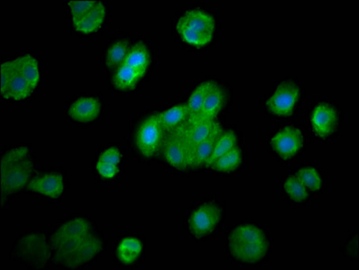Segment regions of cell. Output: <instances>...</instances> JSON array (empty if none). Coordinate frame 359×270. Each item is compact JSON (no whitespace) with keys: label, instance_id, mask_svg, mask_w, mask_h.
<instances>
[{"label":"cell","instance_id":"25","mask_svg":"<svg viewBox=\"0 0 359 270\" xmlns=\"http://www.w3.org/2000/svg\"><path fill=\"white\" fill-rule=\"evenodd\" d=\"M215 85L216 84L213 83H204L201 84L200 86L194 91L187 104L189 113H190L188 120L196 118L198 114H199L208 95H209V93L212 91L213 87H215Z\"/></svg>","mask_w":359,"mask_h":270},{"label":"cell","instance_id":"29","mask_svg":"<svg viewBox=\"0 0 359 270\" xmlns=\"http://www.w3.org/2000/svg\"><path fill=\"white\" fill-rule=\"evenodd\" d=\"M297 178L307 190L320 191L321 188V178L319 172L314 168H304L298 172Z\"/></svg>","mask_w":359,"mask_h":270},{"label":"cell","instance_id":"31","mask_svg":"<svg viewBox=\"0 0 359 270\" xmlns=\"http://www.w3.org/2000/svg\"><path fill=\"white\" fill-rule=\"evenodd\" d=\"M97 0H79V1H69L68 5L70 8L72 18L81 17L87 11H89L91 8L96 5Z\"/></svg>","mask_w":359,"mask_h":270},{"label":"cell","instance_id":"18","mask_svg":"<svg viewBox=\"0 0 359 270\" xmlns=\"http://www.w3.org/2000/svg\"><path fill=\"white\" fill-rule=\"evenodd\" d=\"M12 62L33 90H36L40 83V69L36 58L31 55H24L12 59Z\"/></svg>","mask_w":359,"mask_h":270},{"label":"cell","instance_id":"7","mask_svg":"<svg viewBox=\"0 0 359 270\" xmlns=\"http://www.w3.org/2000/svg\"><path fill=\"white\" fill-rule=\"evenodd\" d=\"M1 76V96L4 99L23 100L33 92L26 78L22 76L12 61L2 62L0 65Z\"/></svg>","mask_w":359,"mask_h":270},{"label":"cell","instance_id":"11","mask_svg":"<svg viewBox=\"0 0 359 270\" xmlns=\"http://www.w3.org/2000/svg\"><path fill=\"white\" fill-rule=\"evenodd\" d=\"M300 99V90L292 83H283L277 87L267 100V108L276 115H291Z\"/></svg>","mask_w":359,"mask_h":270},{"label":"cell","instance_id":"9","mask_svg":"<svg viewBox=\"0 0 359 270\" xmlns=\"http://www.w3.org/2000/svg\"><path fill=\"white\" fill-rule=\"evenodd\" d=\"M163 129L158 115L149 116L137 132V144L142 155L150 158L154 156L162 143Z\"/></svg>","mask_w":359,"mask_h":270},{"label":"cell","instance_id":"17","mask_svg":"<svg viewBox=\"0 0 359 270\" xmlns=\"http://www.w3.org/2000/svg\"><path fill=\"white\" fill-rule=\"evenodd\" d=\"M143 245L140 239L126 236L119 241L116 249V257L123 265H134L140 259Z\"/></svg>","mask_w":359,"mask_h":270},{"label":"cell","instance_id":"1","mask_svg":"<svg viewBox=\"0 0 359 270\" xmlns=\"http://www.w3.org/2000/svg\"><path fill=\"white\" fill-rule=\"evenodd\" d=\"M52 262L65 269H80L96 262L106 248V239L95 222L74 216L60 222L50 234Z\"/></svg>","mask_w":359,"mask_h":270},{"label":"cell","instance_id":"21","mask_svg":"<svg viewBox=\"0 0 359 270\" xmlns=\"http://www.w3.org/2000/svg\"><path fill=\"white\" fill-rule=\"evenodd\" d=\"M124 64L135 69L144 78L150 65V55L146 45L140 43L129 49Z\"/></svg>","mask_w":359,"mask_h":270},{"label":"cell","instance_id":"22","mask_svg":"<svg viewBox=\"0 0 359 270\" xmlns=\"http://www.w3.org/2000/svg\"><path fill=\"white\" fill-rule=\"evenodd\" d=\"M190 113L187 105H179L166 110L158 115L159 120L163 131L171 132L188 120Z\"/></svg>","mask_w":359,"mask_h":270},{"label":"cell","instance_id":"10","mask_svg":"<svg viewBox=\"0 0 359 270\" xmlns=\"http://www.w3.org/2000/svg\"><path fill=\"white\" fill-rule=\"evenodd\" d=\"M27 190L43 199L58 200L65 192L64 176L58 171H45L34 175L27 185Z\"/></svg>","mask_w":359,"mask_h":270},{"label":"cell","instance_id":"27","mask_svg":"<svg viewBox=\"0 0 359 270\" xmlns=\"http://www.w3.org/2000/svg\"><path fill=\"white\" fill-rule=\"evenodd\" d=\"M242 162V153L241 149L234 147L226 155L217 159L212 167L219 172L228 173L237 169Z\"/></svg>","mask_w":359,"mask_h":270},{"label":"cell","instance_id":"28","mask_svg":"<svg viewBox=\"0 0 359 270\" xmlns=\"http://www.w3.org/2000/svg\"><path fill=\"white\" fill-rule=\"evenodd\" d=\"M285 192L292 201L297 203L304 202L308 199L307 188L298 178H289L285 183Z\"/></svg>","mask_w":359,"mask_h":270},{"label":"cell","instance_id":"4","mask_svg":"<svg viewBox=\"0 0 359 270\" xmlns=\"http://www.w3.org/2000/svg\"><path fill=\"white\" fill-rule=\"evenodd\" d=\"M11 257L15 262L33 269L48 268L52 262L50 236L43 232H29L15 241Z\"/></svg>","mask_w":359,"mask_h":270},{"label":"cell","instance_id":"12","mask_svg":"<svg viewBox=\"0 0 359 270\" xmlns=\"http://www.w3.org/2000/svg\"><path fill=\"white\" fill-rule=\"evenodd\" d=\"M304 134L299 129L286 127L273 137L272 147L283 159L294 158L304 146Z\"/></svg>","mask_w":359,"mask_h":270},{"label":"cell","instance_id":"16","mask_svg":"<svg viewBox=\"0 0 359 270\" xmlns=\"http://www.w3.org/2000/svg\"><path fill=\"white\" fill-rule=\"evenodd\" d=\"M216 124V121L205 120L194 122L187 121L182 125L185 141L191 153L198 144L209 137Z\"/></svg>","mask_w":359,"mask_h":270},{"label":"cell","instance_id":"24","mask_svg":"<svg viewBox=\"0 0 359 270\" xmlns=\"http://www.w3.org/2000/svg\"><path fill=\"white\" fill-rule=\"evenodd\" d=\"M128 41L119 40L113 43L107 50L105 55V64L109 69H116L124 64L128 53Z\"/></svg>","mask_w":359,"mask_h":270},{"label":"cell","instance_id":"13","mask_svg":"<svg viewBox=\"0 0 359 270\" xmlns=\"http://www.w3.org/2000/svg\"><path fill=\"white\" fill-rule=\"evenodd\" d=\"M338 115L336 109L330 104L323 103L315 108L311 115V125L315 134L319 137H327L336 130Z\"/></svg>","mask_w":359,"mask_h":270},{"label":"cell","instance_id":"3","mask_svg":"<svg viewBox=\"0 0 359 270\" xmlns=\"http://www.w3.org/2000/svg\"><path fill=\"white\" fill-rule=\"evenodd\" d=\"M228 250L233 259L238 262L255 264L266 256L269 243L266 234L258 226L239 225L229 234Z\"/></svg>","mask_w":359,"mask_h":270},{"label":"cell","instance_id":"20","mask_svg":"<svg viewBox=\"0 0 359 270\" xmlns=\"http://www.w3.org/2000/svg\"><path fill=\"white\" fill-rule=\"evenodd\" d=\"M223 101H224V95H223L222 90L215 85V87H213L209 95H208L199 114H198L196 118L187 120V122H194L214 120V118H215L220 108H222Z\"/></svg>","mask_w":359,"mask_h":270},{"label":"cell","instance_id":"14","mask_svg":"<svg viewBox=\"0 0 359 270\" xmlns=\"http://www.w3.org/2000/svg\"><path fill=\"white\" fill-rule=\"evenodd\" d=\"M102 111V103L94 97H81L71 104L68 115L75 122H89L96 120Z\"/></svg>","mask_w":359,"mask_h":270},{"label":"cell","instance_id":"30","mask_svg":"<svg viewBox=\"0 0 359 270\" xmlns=\"http://www.w3.org/2000/svg\"><path fill=\"white\" fill-rule=\"evenodd\" d=\"M121 161V153L116 147H109L104 150L97 159V162L105 163L107 165L119 168V163Z\"/></svg>","mask_w":359,"mask_h":270},{"label":"cell","instance_id":"15","mask_svg":"<svg viewBox=\"0 0 359 270\" xmlns=\"http://www.w3.org/2000/svg\"><path fill=\"white\" fill-rule=\"evenodd\" d=\"M107 14L106 6L97 1L93 8L81 17L72 18L74 26L78 32L93 34L102 28Z\"/></svg>","mask_w":359,"mask_h":270},{"label":"cell","instance_id":"6","mask_svg":"<svg viewBox=\"0 0 359 270\" xmlns=\"http://www.w3.org/2000/svg\"><path fill=\"white\" fill-rule=\"evenodd\" d=\"M222 221V210L215 204H203L197 207L188 218V230L195 238L209 236Z\"/></svg>","mask_w":359,"mask_h":270},{"label":"cell","instance_id":"19","mask_svg":"<svg viewBox=\"0 0 359 270\" xmlns=\"http://www.w3.org/2000/svg\"><path fill=\"white\" fill-rule=\"evenodd\" d=\"M222 134V127L217 122L215 127H214L212 134L209 135L207 139L203 142L198 144L191 153V166H201L205 164L208 159L212 155V153L215 147L217 142H218L220 135Z\"/></svg>","mask_w":359,"mask_h":270},{"label":"cell","instance_id":"2","mask_svg":"<svg viewBox=\"0 0 359 270\" xmlns=\"http://www.w3.org/2000/svg\"><path fill=\"white\" fill-rule=\"evenodd\" d=\"M34 162L27 146H15L6 150L1 157V199L20 192L34 177Z\"/></svg>","mask_w":359,"mask_h":270},{"label":"cell","instance_id":"5","mask_svg":"<svg viewBox=\"0 0 359 270\" xmlns=\"http://www.w3.org/2000/svg\"><path fill=\"white\" fill-rule=\"evenodd\" d=\"M182 40L189 45L203 47L210 43L215 31V22L207 12L194 9L185 12L176 24Z\"/></svg>","mask_w":359,"mask_h":270},{"label":"cell","instance_id":"26","mask_svg":"<svg viewBox=\"0 0 359 270\" xmlns=\"http://www.w3.org/2000/svg\"><path fill=\"white\" fill-rule=\"evenodd\" d=\"M237 141V135L233 133V132H228V133L220 135L218 142H217L215 147H214L212 155L208 159L205 164L209 166V167H212L217 159L236 147Z\"/></svg>","mask_w":359,"mask_h":270},{"label":"cell","instance_id":"8","mask_svg":"<svg viewBox=\"0 0 359 270\" xmlns=\"http://www.w3.org/2000/svg\"><path fill=\"white\" fill-rule=\"evenodd\" d=\"M163 153L172 167L184 169L191 164V152L185 141L182 125L169 132L166 137Z\"/></svg>","mask_w":359,"mask_h":270},{"label":"cell","instance_id":"23","mask_svg":"<svg viewBox=\"0 0 359 270\" xmlns=\"http://www.w3.org/2000/svg\"><path fill=\"white\" fill-rule=\"evenodd\" d=\"M142 78L143 77L135 69L123 64L116 70L114 78H113V84L119 90H131L137 86L138 81Z\"/></svg>","mask_w":359,"mask_h":270}]
</instances>
